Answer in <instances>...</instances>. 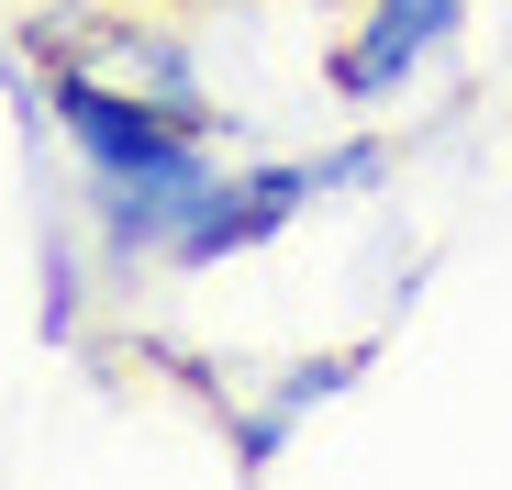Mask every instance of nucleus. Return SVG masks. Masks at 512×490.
Segmentation results:
<instances>
[{"instance_id":"obj_2","label":"nucleus","mask_w":512,"mask_h":490,"mask_svg":"<svg viewBox=\"0 0 512 490\" xmlns=\"http://www.w3.org/2000/svg\"><path fill=\"white\" fill-rule=\"evenodd\" d=\"M457 12H468V0H368V12H357V34H346V56H334V90H346V101L401 90V78H412L423 56L457 34Z\"/></svg>"},{"instance_id":"obj_1","label":"nucleus","mask_w":512,"mask_h":490,"mask_svg":"<svg viewBox=\"0 0 512 490\" xmlns=\"http://www.w3.org/2000/svg\"><path fill=\"white\" fill-rule=\"evenodd\" d=\"M34 56H45V78H67V90H112V101H145L167 123H201L212 134L190 45L156 34L145 12H56V23H34Z\"/></svg>"}]
</instances>
